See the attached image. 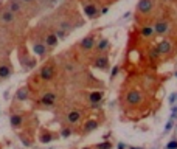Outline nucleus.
Returning <instances> with one entry per match:
<instances>
[{
  "label": "nucleus",
  "mask_w": 177,
  "mask_h": 149,
  "mask_svg": "<svg viewBox=\"0 0 177 149\" xmlns=\"http://www.w3.org/2000/svg\"><path fill=\"white\" fill-rule=\"evenodd\" d=\"M37 76H39L40 81H44V83L51 81L54 76H56V69H54V64L48 62V64L42 65V67H40V70H39V73H37Z\"/></svg>",
  "instance_id": "obj_1"
},
{
  "label": "nucleus",
  "mask_w": 177,
  "mask_h": 149,
  "mask_svg": "<svg viewBox=\"0 0 177 149\" xmlns=\"http://www.w3.org/2000/svg\"><path fill=\"white\" fill-rule=\"evenodd\" d=\"M9 123H11V127L14 130H19L22 127H26V120H25V115L22 112H11V117H9Z\"/></svg>",
  "instance_id": "obj_2"
},
{
  "label": "nucleus",
  "mask_w": 177,
  "mask_h": 149,
  "mask_svg": "<svg viewBox=\"0 0 177 149\" xmlns=\"http://www.w3.org/2000/svg\"><path fill=\"white\" fill-rule=\"evenodd\" d=\"M17 56H19V61H20V64H22L23 69H33V67H36V62L37 61L34 58H30L28 50H26V48H20L17 51Z\"/></svg>",
  "instance_id": "obj_3"
},
{
  "label": "nucleus",
  "mask_w": 177,
  "mask_h": 149,
  "mask_svg": "<svg viewBox=\"0 0 177 149\" xmlns=\"http://www.w3.org/2000/svg\"><path fill=\"white\" fill-rule=\"evenodd\" d=\"M58 138H59V134L53 132V130H50L47 127H40V130H39V141L40 143L47 144V143H50L53 140H58Z\"/></svg>",
  "instance_id": "obj_4"
},
{
  "label": "nucleus",
  "mask_w": 177,
  "mask_h": 149,
  "mask_svg": "<svg viewBox=\"0 0 177 149\" xmlns=\"http://www.w3.org/2000/svg\"><path fill=\"white\" fill-rule=\"evenodd\" d=\"M56 101H58V95L54 92H45V93L40 95V98H39V103L42 106H45V107H50L53 104H56Z\"/></svg>",
  "instance_id": "obj_5"
},
{
  "label": "nucleus",
  "mask_w": 177,
  "mask_h": 149,
  "mask_svg": "<svg viewBox=\"0 0 177 149\" xmlns=\"http://www.w3.org/2000/svg\"><path fill=\"white\" fill-rule=\"evenodd\" d=\"M95 42H97V39H95V34H93V33H90L89 36H86L83 40H81L79 47L83 48L84 51H92V50H93V47H95Z\"/></svg>",
  "instance_id": "obj_6"
},
{
  "label": "nucleus",
  "mask_w": 177,
  "mask_h": 149,
  "mask_svg": "<svg viewBox=\"0 0 177 149\" xmlns=\"http://www.w3.org/2000/svg\"><path fill=\"white\" fill-rule=\"evenodd\" d=\"M0 20H2L5 25H9V23H12L16 20V14L6 8V9H3L2 12H0Z\"/></svg>",
  "instance_id": "obj_7"
},
{
  "label": "nucleus",
  "mask_w": 177,
  "mask_h": 149,
  "mask_svg": "<svg viewBox=\"0 0 177 149\" xmlns=\"http://www.w3.org/2000/svg\"><path fill=\"white\" fill-rule=\"evenodd\" d=\"M30 95H31V92H30L28 86H22L16 92V100L17 101H26V100H30Z\"/></svg>",
  "instance_id": "obj_8"
},
{
  "label": "nucleus",
  "mask_w": 177,
  "mask_h": 149,
  "mask_svg": "<svg viewBox=\"0 0 177 149\" xmlns=\"http://www.w3.org/2000/svg\"><path fill=\"white\" fill-rule=\"evenodd\" d=\"M93 67H95V69H100V70L106 72V70L109 69V58H107V56H100V58H97V59L93 61Z\"/></svg>",
  "instance_id": "obj_9"
},
{
  "label": "nucleus",
  "mask_w": 177,
  "mask_h": 149,
  "mask_svg": "<svg viewBox=\"0 0 177 149\" xmlns=\"http://www.w3.org/2000/svg\"><path fill=\"white\" fill-rule=\"evenodd\" d=\"M11 73H12V67H11V64H9L8 61L0 64V79H6V78H9Z\"/></svg>",
  "instance_id": "obj_10"
},
{
  "label": "nucleus",
  "mask_w": 177,
  "mask_h": 149,
  "mask_svg": "<svg viewBox=\"0 0 177 149\" xmlns=\"http://www.w3.org/2000/svg\"><path fill=\"white\" fill-rule=\"evenodd\" d=\"M152 8V0H140L138 5H137V11L141 12V14H146L149 12Z\"/></svg>",
  "instance_id": "obj_11"
},
{
  "label": "nucleus",
  "mask_w": 177,
  "mask_h": 149,
  "mask_svg": "<svg viewBox=\"0 0 177 149\" xmlns=\"http://www.w3.org/2000/svg\"><path fill=\"white\" fill-rule=\"evenodd\" d=\"M48 47L44 44V42H34V45H33V50H34V53L39 56V58H44L45 55H47V50Z\"/></svg>",
  "instance_id": "obj_12"
},
{
  "label": "nucleus",
  "mask_w": 177,
  "mask_h": 149,
  "mask_svg": "<svg viewBox=\"0 0 177 149\" xmlns=\"http://www.w3.org/2000/svg\"><path fill=\"white\" fill-rule=\"evenodd\" d=\"M44 40H45V45H47L48 48H53V47H56V45H58V42H59L58 36L54 34V33H50V34H47V36L44 37Z\"/></svg>",
  "instance_id": "obj_13"
},
{
  "label": "nucleus",
  "mask_w": 177,
  "mask_h": 149,
  "mask_svg": "<svg viewBox=\"0 0 177 149\" xmlns=\"http://www.w3.org/2000/svg\"><path fill=\"white\" fill-rule=\"evenodd\" d=\"M8 9L12 11L14 14H19V12H22V2L20 0H9L8 2Z\"/></svg>",
  "instance_id": "obj_14"
},
{
  "label": "nucleus",
  "mask_w": 177,
  "mask_h": 149,
  "mask_svg": "<svg viewBox=\"0 0 177 149\" xmlns=\"http://www.w3.org/2000/svg\"><path fill=\"white\" fill-rule=\"evenodd\" d=\"M79 120H81V110H72L67 113V121L70 124H76Z\"/></svg>",
  "instance_id": "obj_15"
},
{
  "label": "nucleus",
  "mask_w": 177,
  "mask_h": 149,
  "mask_svg": "<svg viewBox=\"0 0 177 149\" xmlns=\"http://www.w3.org/2000/svg\"><path fill=\"white\" fill-rule=\"evenodd\" d=\"M84 12L87 14V17H90V19H93V17H97L98 16V9H97V6L95 5H92V3H89V5H86L84 6Z\"/></svg>",
  "instance_id": "obj_16"
},
{
  "label": "nucleus",
  "mask_w": 177,
  "mask_h": 149,
  "mask_svg": "<svg viewBox=\"0 0 177 149\" xmlns=\"http://www.w3.org/2000/svg\"><path fill=\"white\" fill-rule=\"evenodd\" d=\"M155 47L158 48L160 55H168V53L171 51V44L168 42V40H162V42H160V44H157Z\"/></svg>",
  "instance_id": "obj_17"
},
{
  "label": "nucleus",
  "mask_w": 177,
  "mask_h": 149,
  "mask_svg": "<svg viewBox=\"0 0 177 149\" xmlns=\"http://www.w3.org/2000/svg\"><path fill=\"white\" fill-rule=\"evenodd\" d=\"M169 28V25L168 22H157L155 26H154V33L155 34H163V33H166Z\"/></svg>",
  "instance_id": "obj_18"
},
{
  "label": "nucleus",
  "mask_w": 177,
  "mask_h": 149,
  "mask_svg": "<svg viewBox=\"0 0 177 149\" xmlns=\"http://www.w3.org/2000/svg\"><path fill=\"white\" fill-rule=\"evenodd\" d=\"M103 97H104L103 92H92V93L89 95V101H90L92 104H98V103H101Z\"/></svg>",
  "instance_id": "obj_19"
},
{
  "label": "nucleus",
  "mask_w": 177,
  "mask_h": 149,
  "mask_svg": "<svg viewBox=\"0 0 177 149\" xmlns=\"http://www.w3.org/2000/svg\"><path fill=\"white\" fill-rule=\"evenodd\" d=\"M97 127H98V121H95V120H89L87 123L84 124V127H83V132H84V134H89V132L95 130Z\"/></svg>",
  "instance_id": "obj_20"
},
{
  "label": "nucleus",
  "mask_w": 177,
  "mask_h": 149,
  "mask_svg": "<svg viewBox=\"0 0 177 149\" xmlns=\"http://www.w3.org/2000/svg\"><path fill=\"white\" fill-rule=\"evenodd\" d=\"M107 47H109V40H107L106 37H101V39H100V42H98V45H97V50H95V51L101 55V53H104V51H106V48H107Z\"/></svg>",
  "instance_id": "obj_21"
},
{
  "label": "nucleus",
  "mask_w": 177,
  "mask_h": 149,
  "mask_svg": "<svg viewBox=\"0 0 177 149\" xmlns=\"http://www.w3.org/2000/svg\"><path fill=\"white\" fill-rule=\"evenodd\" d=\"M158 56H160V51H158V48H157V47H152L151 50H149V58H151V61L158 59Z\"/></svg>",
  "instance_id": "obj_22"
},
{
  "label": "nucleus",
  "mask_w": 177,
  "mask_h": 149,
  "mask_svg": "<svg viewBox=\"0 0 177 149\" xmlns=\"http://www.w3.org/2000/svg\"><path fill=\"white\" fill-rule=\"evenodd\" d=\"M95 147H97V149H112V143L111 141H101V143H98L97 146H95Z\"/></svg>",
  "instance_id": "obj_23"
},
{
  "label": "nucleus",
  "mask_w": 177,
  "mask_h": 149,
  "mask_svg": "<svg viewBox=\"0 0 177 149\" xmlns=\"http://www.w3.org/2000/svg\"><path fill=\"white\" fill-rule=\"evenodd\" d=\"M154 34V28H151V26H145V28L141 30V36L143 37H149Z\"/></svg>",
  "instance_id": "obj_24"
},
{
  "label": "nucleus",
  "mask_w": 177,
  "mask_h": 149,
  "mask_svg": "<svg viewBox=\"0 0 177 149\" xmlns=\"http://www.w3.org/2000/svg\"><path fill=\"white\" fill-rule=\"evenodd\" d=\"M73 134V130L70 129V127H62V130H61V137H64V138H69L70 137V135Z\"/></svg>",
  "instance_id": "obj_25"
},
{
  "label": "nucleus",
  "mask_w": 177,
  "mask_h": 149,
  "mask_svg": "<svg viewBox=\"0 0 177 149\" xmlns=\"http://www.w3.org/2000/svg\"><path fill=\"white\" fill-rule=\"evenodd\" d=\"M166 149H177V140H171L166 144Z\"/></svg>",
  "instance_id": "obj_26"
},
{
  "label": "nucleus",
  "mask_w": 177,
  "mask_h": 149,
  "mask_svg": "<svg viewBox=\"0 0 177 149\" xmlns=\"http://www.w3.org/2000/svg\"><path fill=\"white\" fill-rule=\"evenodd\" d=\"M172 126H174V123H172V121L169 120V121H168V123L165 124V132H169V130L172 129Z\"/></svg>",
  "instance_id": "obj_27"
},
{
  "label": "nucleus",
  "mask_w": 177,
  "mask_h": 149,
  "mask_svg": "<svg viewBox=\"0 0 177 149\" xmlns=\"http://www.w3.org/2000/svg\"><path fill=\"white\" fill-rule=\"evenodd\" d=\"M118 72H120V69H118V65H115V67H114V69H112V73H111V76H112V78H115V76L118 75Z\"/></svg>",
  "instance_id": "obj_28"
},
{
  "label": "nucleus",
  "mask_w": 177,
  "mask_h": 149,
  "mask_svg": "<svg viewBox=\"0 0 177 149\" xmlns=\"http://www.w3.org/2000/svg\"><path fill=\"white\" fill-rule=\"evenodd\" d=\"M20 2H22V3H26V5H30V3L34 2V0H20Z\"/></svg>",
  "instance_id": "obj_29"
},
{
  "label": "nucleus",
  "mask_w": 177,
  "mask_h": 149,
  "mask_svg": "<svg viewBox=\"0 0 177 149\" xmlns=\"http://www.w3.org/2000/svg\"><path fill=\"white\" fill-rule=\"evenodd\" d=\"M109 11V8H103L101 11H100V14H106V12Z\"/></svg>",
  "instance_id": "obj_30"
},
{
  "label": "nucleus",
  "mask_w": 177,
  "mask_h": 149,
  "mask_svg": "<svg viewBox=\"0 0 177 149\" xmlns=\"http://www.w3.org/2000/svg\"><path fill=\"white\" fill-rule=\"evenodd\" d=\"M118 149H124V143H118Z\"/></svg>",
  "instance_id": "obj_31"
},
{
  "label": "nucleus",
  "mask_w": 177,
  "mask_h": 149,
  "mask_svg": "<svg viewBox=\"0 0 177 149\" xmlns=\"http://www.w3.org/2000/svg\"><path fill=\"white\" fill-rule=\"evenodd\" d=\"M129 149H143V147H138V146H132V147H129Z\"/></svg>",
  "instance_id": "obj_32"
},
{
  "label": "nucleus",
  "mask_w": 177,
  "mask_h": 149,
  "mask_svg": "<svg viewBox=\"0 0 177 149\" xmlns=\"http://www.w3.org/2000/svg\"><path fill=\"white\" fill-rule=\"evenodd\" d=\"M83 149H93L92 146H87V147H83Z\"/></svg>",
  "instance_id": "obj_33"
},
{
  "label": "nucleus",
  "mask_w": 177,
  "mask_h": 149,
  "mask_svg": "<svg viewBox=\"0 0 177 149\" xmlns=\"http://www.w3.org/2000/svg\"><path fill=\"white\" fill-rule=\"evenodd\" d=\"M0 149H3V144L2 143H0Z\"/></svg>",
  "instance_id": "obj_34"
},
{
  "label": "nucleus",
  "mask_w": 177,
  "mask_h": 149,
  "mask_svg": "<svg viewBox=\"0 0 177 149\" xmlns=\"http://www.w3.org/2000/svg\"><path fill=\"white\" fill-rule=\"evenodd\" d=\"M175 76H177V73H175Z\"/></svg>",
  "instance_id": "obj_35"
},
{
  "label": "nucleus",
  "mask_w": 177,
  "mask_h": 149,
  "mask_svg": "<svg viewBox=\"0 0 177 149\" xmlns=\"http://www.w3.org/2000/svg\"><path fill=\"white\" fill-rule=\"evenodd\" d=\"M175 97H177V95H175Z\"/></svg>",
  "instance_id": "obj_36"
}]
</instances>
